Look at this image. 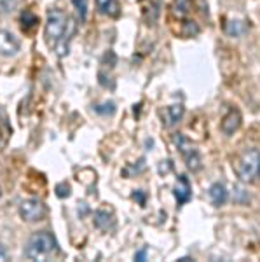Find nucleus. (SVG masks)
<instances>
[{
  "label": "nucleus",
  "instance_id": "obj_2",
  "mask_svg": "<svg viewBox=\"0 0 260 262\" xmlns=\"http://www.w3.org/2000/svg\"><path fill=\"white\" fill-rule=\"evenodd\" d=\"M58 252L56 238L48 231H39L30 236L25 247V255L32 260H48Z\"/></svg>",
  "mask_w": 260,
  "mask_h": 262
},
{
  "label": "nucleus",
  "instance_id": "obj_10",
  "mask_svg": "<svg viewBox=\"0 0 260 262\" xmlns=\"http://www.w3.org/2000/svg\"><path fill=\"white\" fill-rule=\"evenodd\" d=\"M96 9L100 14L108 16V18H117L121 14L119 0H94Z\"/></svg>",
  "mask_w": 260,
  "mask_h": 262
},
{
  "label": "nucleus",
  "instance_id": "obj_20",
  "mask_svg": "<svg viewBox=\"0 0 260 262\" xmlns=\"http://www.w3.org/2000/svg\"><path fill=\"white\" fill-rule=\"evenodd\" d=\"M0 260H9V252L0 245Z\"/></svg>",
  "mask_w": 260,
  "mask_h": 262
},
{
  "label": "nucleus",
  "instance_id": "obj_3",
  "mask_svg": "<svg viewBox=\"0 0 260 262\" xmlns=\"http://www.w3.org/2000/svg\"><path fill=\"white\" fill-rule=\"evenodd\" d=\"M236 175L246 184L260 182V149H248L243 152L236 163Z\"/></svg>",
  "mask_w": 260,
  "mask_h": 262
},
{
  "label": "nucleus",
  "instance_id": "obj_4",
  "mask_svg": "<svg viewBox=\"0 0 260 262\" xmlns=\"http://www.w3.org/2000/svg\"><path fill=\"white\" fill-rule=\"evenodd\" d=\"M45 213H48L45 205L39 198H28L19 205V217L25 222H39L45 217Z\"/></svg>",
  "mask_w": 260,
  "mask_h": 262
},
{
  "label": "nucleus",
  "instance_id": "obj_12",
  "mask_svg": "<svg viewBox=\"0 0 260 262\" xmlns=\"http://www.w3.org/2000/svg\"><path fill=\"white\" fill-rule=\"evenodd\" d=\"M183 161H185V166L191 171H199L201 170V154L196 149V145L192 149H188L187 152H183Z\"/></svg>",
  "mask_w": 260,
  "mask_h": 262
},
{
  "label": "nucleus",
  "instance_id": "obj_15",
  "mask_svg": "<svg viewBox=\"0 0 260 262\" xmlns=\"http://www.w3.org/2000/svg\"><path fill=\"white\" fill-rule=\"evenodd\" d=\"M173 7H175V12H177V14L187 16L188 12L192 11V7H194V2H192V0H175Z\"/></svg>",
  "mask_w": 260,
  "mask_h": 262
},
{
  "label": "nucleus",
  "instance_id": "obj_7",
  "mask_svg": "<svg viewBox=\"0 0 260 262\" xmlns=\"http://www.w3.org/2000/svg\"><path fill=\"white\" fill-rule=\"evenodd\" d=\"M183 114H185V108H183L182 103L170 105V107H166L164 111H162V119H164V124L170 126V128H173V126H177L178 122L182 121Z\"/></svg>",
  "mask_w": 260,
  "mask_h": 262
},
{
  "label": "nucleus",
  "instance_id": "obj_19",
  "mask_svg": "<svg viewBox=\"0 0 260 262\" xmlns=\"http://www.w3.org/2000/svg\"><path fill=\"white\" fill-rule=\"evenodd\" d=\"M56 189H58V192H56V194H58V196H60V198H66V196H68V194H70V192H68V185H66V184L58 185Z\"/></svg>",
  "mask_w": 260,
  "mask_h": 262
},
{
  "label": "nucleus",
  "instance_id": "obj_8",
  "mask_svg": "<svg viewBox=\"0 0 260 262\" xmlns=\"http://www.w3.org/2000/svg\"><path fill=\"white\" fill-rule=\"evenodd\" d=\"M241 114L240 111H236V108H232V111H229L227 116L224 117V121H222V131H224V135H227V137H230V135H234L238 129H240L241 126Z\"/></svg>",
  "mask_w": 260,
  "mask_h": 262
},
{
  "label": "nucleus",
  "instance_id": "obj_21",
  "mask_svg": "<svg viewBox=\"0 0 260 262\" xmlns=\"http://www.w3.org/2000/svg\"><path fill=\"white\" fill-rule=\"evenodd\" d=\"M145 259H147V250L144 248V250H140L135 255V260H145Z\"/></svg>",
  "mask_w": 260,
  "mask_h": 262
},
{
  "label": "nucleus",
  "instance_id": "obj_17",
  "mask_svg": "<svg viewBox=\"0 0 260 262\" xmlns=\"http://www.w3.org/2000/svg\"><path fill=\"white\" fill-rule=\"evenodd\" d=\"M72 4H74L75 11H77L79 18H81L82 21L86 19V16H87V0H72Z\"/></svg>",
  "mask_w": 260,
  "mask_h": 262
},
{
  "label": "nucleus",
  "instance_id": "obj_6",
  "mask_svg": "<svg viewBox=\"0 0 260 262\" xmlns=\"http://www.w3.org/2000/svg\"><path fill=\"white\" fill-rule=\"evenodd\" d=\"M173 196L175 200H177V203L180 206L185 205V203L191 200L192 196V191H191V182H188V179L185 175H180L178 180H177V185H175L173 189Z\"/></svg>",
  "mask_w": 260,
  "mask_h": 262
},
{
  "label": "nucleus",
  "instance_id": "obj_9",
  "mask_svg": "<svg viewBox=\"0 0 260 262\" xmlns=\"http://www.w3.org/2000/svg\"><path fill=\"white\" fill-rule=\"evenodd\" d=\"M227 200H229L227 187H225L222 182L211 184V187H209V201H211V205L217 206V208H220V206H224L225 203H227Z\"/></svg>",
  "mask_w": 260,
  "mask_h": 262
},
{
  "label": "nucleus",
  "instance_id": "obj_18",
  "mask_svg": "<svg viewBox=\"0 0 260 262\" xmlns=\"http://www.w3.org/2000/svg\"><path fill=\"white\" fill-rule=\"evenodd\" d=\"M16 7V0H0V12L2 14H11Z\"/></svg>",
  "mask_w": 260,
  "mask_h": 262
},
{
  "label": "nucleus",
  "instance_id": "obj_13",
  "mask_svg": "<svg viewBox=\"0 0 260 262\" xmlns=\"http://www.w3.org/2000/svg\"><path fill=\"white\" fill-rule=\"evenodd\" d=\"M225 32H227V35H230V37H241L243 33L246 32L245 21H238V19L229 21V23L225 25Z\"/></svg>",
  "mask_w": 260,
  "mask_h": 262
},
{
  "label": "nucleus",
  "instance_id": "obj_1",
  "mask_svg": "<svg viewBox=\"0 0 260 262\" xmlns=\"http://www.w3.org/2000/svg\"><path fill=\"white\" fill-rule=\"evenodd\" d=\"M74 33V19L68 18L60 9H51L48 12V21H45V42L53 48H56L58 56H65L68 51L70 39Z\"/></svg>",
  "mask_w": 260,
  "mask_h": 262
},
{
  "label": "nucleus",
  "instance_id": "obj_22",
  "mask_svg": "<svg viewBox=\"0 0 260 262\" xmlns=\"http://www.w3.org/2000/svg\"><path fill=\"white\" fill-rule=\"evenodd\" d=\"M0 196H2V191H0Z\"/></svg>",
  "mask_w": 260,
  "mask_h": 262
},
{
  "label": "nucleus",
  "instance_id": "obj_14",
  "mask_svg": "<svg viewBox=\"0 0 260 262\" xmlns=\"http://www.w3.org/2000/svg\"><path fill=\"white\" fill-rule=\"evenodd\" d=\"M37 27V16L32 11H23L21 12V28L25 32H30Z\"/></svg>",
  "mask_w": 260,
  "mask_h": 262
},
{
  "label": "nucleus",
  "instance_id": "obj_16",
  "mask_svg": "<svg viewBox=\"0 0 260 262\" xmlns=\"http://www.w3.org/2000/svg\"><path fill=\"white\" fill-rule=\"evenodd\" d=\"M93 111L96 114H100V116H112V114L115 112V105L112 103V101H107V103H103V105H94Z\"/></svg>",
  "mask_w": 260,
  "mask_h": 262
},
{
  "label": "nucleus",
  "instance_id": "obj_11",
  "mask_svg": "<svg viewBox=\"0 0 260 262\" xmlns=\"http://www.w3.org/2000/svg\"><path fill=\"white\" fill-rule=\"evenodd\" d=\"M114 213L110 210H98L94 213V226L98 229H103V231H108L114 227Z\"/></svg>",
  "mask_w": 260,
  "mask_h": 262
},
{
  "label": "nucleus",
  "instance_id": "obj_5",
  "mask_svg": "<svg viewBox=\"0 0 260 262\" xmlns=\"http://www.w3.org/2000/svg\"><path fill=\"white\" fill-rule=\"evenodd\" d=\"M21 51V42L9 30H0V56L12 58Z\"/></svg>",
  "mask_w": 260,
  "mask_h": 262
}]
</instances>
